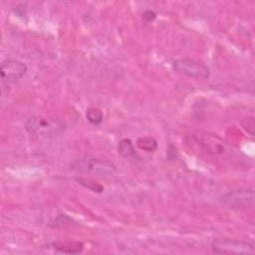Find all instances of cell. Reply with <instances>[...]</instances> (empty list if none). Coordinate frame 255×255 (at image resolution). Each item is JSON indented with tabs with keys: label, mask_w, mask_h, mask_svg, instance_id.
Instances as JSON below:
<instances>
[{
	"label": "cell",
	"mask_w": 255,
	"mask_h": 255,
	"mask_svg": "<svg viewBox=\"0 0 255 255\" xmlns=\"http://www.w3.org/2000/svg\"><path fill=\"white\" fill-rule=\"evenodd\" d=\"M173 69L189 78L204 80L210 75L209 68L201 62L191 59H179L173 62Z\"/></svg>",
	"instance_id": "cell-5"
},
{
	"label": "cell",
	"mask_w": 255,
	"mask_h": 255,
	"mask_svg": "<svg viewBox=\"0 0 255 255\" xmlns=\"http://www.w3.org/2000/svg\"><path fill=\"white\" fill-rule=\"evenodd\" d=\"M192 138L202 150L209 154H222L228 147L227 142L222 137L212 132L196 130L193 132Z\"/></svg>",
	"instance_id": "cell-2"
},
{
	"label": "cell",
	"mask_w": 255,
	"mask_h": 255,
	"mask_svg": "<svg viewBox=\"0 0 255 255\" xmlns=\"http://www.w3.org/2000/svg\"><path fill=\"white\" fill-rule=\"evenodd\" d=\"M242 128L251 135H254V129H255V122L254 119L251 117H247L241 121Z\"/></svg>",
	"instance_id": "cell-13"
},
{
	"label": "cell",
	"mask_w": 255,
	"mask_h": 255,
	"mask_svg": "<svg viewBox=\"0 0 255 255\" xmlns=\"http://www.w3.org/2000/svg\"><path fill=\"white\" fill-rule=\"evenodd\" d=\"M136 145L147 152H153L157 148V141L152 136H140L136 140Z\"/></svg>",
	"instance_id": "cell-10"
},
{
	"label": "cell",
	"mask_w": 255,
	"mask_h": 255,
	"mask_svg": "<svg viewBox=\"0 0 255 255\" xmlns=\"http://www.w3.org/2000/svg\"><path fill=\"white\" fill-rule=\"evenodd\" d=\"M76 181L83 185L84 187L88 188V189H91L93 190L94 192H98V193H101L104 191V186L102 184H100L99 182L95 181V180H92V179H88V178H84V177H76L75 178Z\"/></svg>",
	"instance_id": "cell-11"
},
{
	"label": "cell",
	"mask_w": 255,
	"mask_h": 255,
	"mask_svg": "<svg viewBox=\"0 0 255 255\" xmlns=\"http://www.w3.org/2000/svg\"><path fill=\"white\" fill-rule=\"evenodd\" d=\"M86 118L93 125H100L104 120L103 113L98 108H89L86 112Z\"/></svg>",
	"instance_id": "cell-12"
},
{
	"label": "cell",
	"mask_w": 255,
	"mask_h": 255,
	"mask_svg": "<svg viewBox=\"0 0 255 255\" xmlns=\"http://www.w3.org/2000/svg\"><path fill=\"white\" fill-rule=\"evenodd\" d=\"M155 18H156V14L151 10H145L142 13V19L145 22H152L153 20H155Z\"/></svg>",
	"instance_id": "cell-14"
},
{
	"label": "cell",
	"mask_w": 255,
	"mask_h": 255,
	"mask_svg": "<svg viewBox=\"0 0 255 255\" xmlns=\"http://www.w3.org/2000/svg\"><path fill=\"white\" fill-rule=\"evenodd\" d=\"M221 202L233 208L248 207L254 203V191L250 188L231 190L221 196Z\"/></svg>",
	"instance_id": "cell-6"
},
{
	"label": "cell",
	"mask_w": 255,
	"mask_h": 255,
	"mask_svg": "<svg viewBox=\"0 0 255 255\" xmlns=\"http://www.w3.org/2000/svg\"><path fill=\"white\" fill-rule=\"evenodd\" d=\"M27 72V66L15 59H8L2 62L0 67V75L3 81L12 83L22 79Z\"/></svg>",
	"instance_id": "cell-7"
},
{
	"label": "cell",
	"mask_w": 255,
	"mask_h": 255,
	"mask_svg": "<svg viewBox=\"0 0 255 255\" xmlns=\"http://www.w3.org/2000/svg\"><path fill=\"white\" fill-rule=\"evenodd\" d=\"M118 150L120 154L126 158H131L135 155V148L133 146V143L128 138H123L119 142Z\"/></svg>",
	"instance_id": "cell-9"
},
{
	"label": "cell",
	"mask_w": 255,
	"mask_h": 255,
	"mask_svg": "<svg viewBox=\"0 0 255 255\" xmlns=\"http://www.w3.org/2000/svg\"><path fill=\"white\" fill-rule=\"evenodd\" d=\"M53 247L62 253L76 254L83 250L84 245L82 242L77 241H56L53 243Z\"/></svg>",
	"instance_id": "cell-8"
},
{
	"label": "cell",
	"mask_w": 255,
	"mask_h": 255,
	"mask_svg": "<svg viewBox=\"0 0 255 255\" xmlns=\"http://www.w3.org/2000/svg\"><path fill=\"white\" fill-rule=\"evenodd\" d=\"M71 168L81 172L94 173L97 175H112L116 172V165L109 160L101 158H84L71 164Z\"/></svg>",
	"instance_id": "cell-3"
},
{
	"label": "cell",
	"mask_w": 255,
	"mask_h": 255,
	"mask_svg": "<svg viewBox=\"0 0 255 255\" xmlns=\"http://www.w3.org/2000/svg\"><path fill=\"white\" fill-rule=\"evenodd\" d=\"M24 127L30 134L45 138L59 136L66 128L62 120L47 116H31L25 121Z\"/></svg>",
	"instance_id": "cell-1"
},
{
	"label": "cell",
	"mask_w": 255,
	"mask_h": 255,
	"mask_svg": "<svg viewBox=\"0 0 255 255\" xmlns=\"http://www.w3.org/2000/svg\"><path fill=\"white\" fill-rule=\"evenodd\" d=\"M254 243L235 239H219L212 243V250L218 254H249L254 252Z\"/></svg>",
	"instance_id": "cell-4"
}]
</instances>
